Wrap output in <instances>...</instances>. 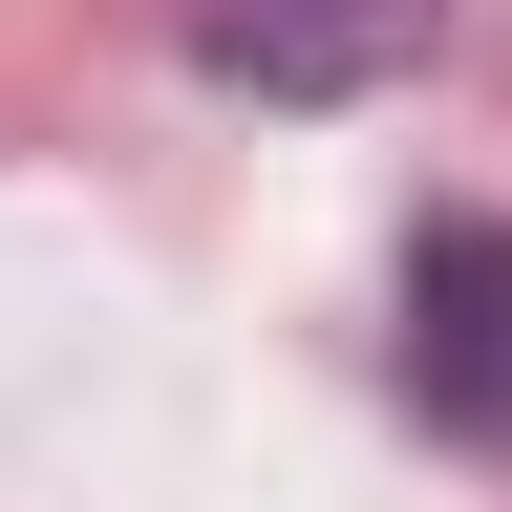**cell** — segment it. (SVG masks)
<instances>
[{"label":"cell","instance_id":"7a4b0ae2","mask_svg":"<svg viewBox=\"0 0 512 512\" xmlns=\"http://www.w3.org/2000/svg\"><path fill=\"white\" fill-rule=\"evenodd\" d=\"M448 43V0H214L192 22V64L256 107H363V86H406V64Z\"/></svg>","mask_w":512,"mask_h":512},{"label":"cell","instance_id":"6da1fadb","mask_svg":"<svg viewBox=\"0 0 512 512\" xmlns=\"http://www.w3.org/2000/svg\"><path fill=\"white\" fill-rule=\"evenodd\" d=\"M406 406L512 470V214H427L406 235Z\"/></svg>","mask_w":512,"mask_h":512}]
</instances>
